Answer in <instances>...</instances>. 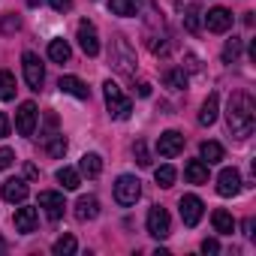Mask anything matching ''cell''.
<instances>
[{
  "label": "cell",
  "instance_id": "1",
  "mask_svg": "<svg viewBox=\"0 0 256 256\" xmlns=\"http://www.w3.org/2000/svg\"><path fill=\"white\" fill-rule=\"evenodd\" d=\"M226 124H229V130L232 136H250L253 133V126H256V106L250 100V94L244 90H235L229 96V108H226Z\"/></svg>",
  "mask_w": 256,
  "mask_h": 256
},
{
  "label": "cell",
  "instance_id": "2",
  "mask_svg": "<svg viewBox=\"0 0 256 256\" xmlns=\"http://www.w3.org/2000/svg\"><path fill=\"white\" fill-rule=\"evenodd\" d=\"M112 66L120 72V76H136V52L130 48V42H126L124 36H118L112 42V54H108Z\"/></svg>",
  "mask_w": 256,
  "mask_h": 256
},
{
  "label": "cell",
  "instance_id": "3",
  "mask_svg": "<svg viewBox=\"0 0 256 256\" xmlns=\"http://www.w3.org/2000/svg\"><path fill=\"white\" fill-rule=\"evenodd\" d=\"M102 94H106V108H108L112 118H118V120H126V118H130L133 102H130V96H124V94H120V88H118L112 78L102 84Z\"/></svg>",
  "mask_w": 256,
  "mask_h": 256
},
{
  "label": "cell",
  "instance_id": "4",
  "mask_svg": "<svg viewBox=\"0 0 256 256\" xmlns=\"http://www.w3.org/2000/svg\"><path fill=\"white\" fill-rule=\"evenodd\" d=\"M139 196H142V181L136 175H120L114 181V202L118 205H124V208L126 205H136Z\"/></svg>",
  "mask_w": 256,
  "mask_h": 256
},
{
  "label": "cell",
  "instance_id": "5",
  "mask_svg": "<svg viewBox=\"0 0 256 256\" xmlns=\"http://www.w3.org/2000/svg\"><path fill=\"white\" fill-rule=\"evenodd\" d=\"M22 66H24V82L30 84V90H40L42 82H46V70H42L40 58H36L34 52H24V54H22Z\"/></svg>",
  "mask_w": 256,
  "mask_h": 256
},
{
  "label": "cell",
  "instance_id": "6",
  "mask_svg": "<svg viewBox=\"0 0 256 256\" xmlns=\"http://www.w3.org/2000/svg\"><path fill=\"white\" fill-rule=\"evenodd\" d=\"M36 118H40V112H36L34 102H22L18 106V112H16V130H18V136H34Z\"/></svg>",
  "mask_w": 256,
  "mask_h": 256
},
{
  "label": "cell",
  "instance_id": "7",
  "mask_svg": "<svg viewBox=\"0 0 256 256\" xmlns=\"http://www.w3.org/2000/svg\"><path fill=\"white\" fill-rule=\"evenodd\" d=\"M178 208H181V220H184V226H190V229H193V226L202 220V214H205V205H202L199 196H181Z\"/></svg>",
  "mask_w": 256,
  "mask_h": 256
},
{
  "label": "cell",
  "instance_id": "8",
  "mask_svg": "<svg viewBox=\"0 0 256 256\" xmlns=\"http://www.w3.org/2000/svg\"><path fill=\"white\" fill-rule=\"evenodd\" d=\"M148 232H151L154 238H169L172 223H169V211H166V208L154 205V208L148 211Z\"/></svg>",
  "mask_w": 256,
  "mask_h": 256
},
{
  "label": "cell",
  "instance_id": "9",
  "mask_svg": "<svg viewBox=\"0 0 256 256\" xmlns=\"http://www.w3.org/2000/svg\"><path fill=\"white\" fill-rule=\"evenodd\" d=\"M40 208L46 211L48 220H60V217H64V208H66L64 193H58V190H46V193H40Z\"/></svg>",
  "mask_w": 256,
  "mask_h": 256
},
{
  "label": "cell",
  "instance_id": "10",
  "mask_svg": "<svg viewBox=\"0 0 256 256\" xmlns=\"http://www.w3.org/2000/svg\"><path fill=\"white\" fill-rule=\"evenodd\" d=\"M76 36H78V46H82V52H84L88 58H96V54H100V36H96V28H94L90 22H82Z\"/></svg>",
  "mask_w": 256,
  "mask_h": 256
},
{
  "label": "cell",
  "instance_id": "11",
  "mask_svg": "<svg viewBox=\"0 0 256 256\" xmlns=\"http://www.w3.org/2000/svg\"><path fill=\"white\" fill-rule=\"evenodd\" d=\"M184 151V136L178 130H166L160 139H157V154L160 157H178Z\"/></svg>",
  "mask_w": 256,
  "mask_h": 256
},
{
  "label": "cell",
  "instance_id": "12",
  "mask_svg": "<svg viewBox=\"0 0 256 256\" xmlns=\"http://www.w3.org/2000/svg\"><path fill=\"white\" fill-rule=\"evenodd\" d=\"M217 193L226 196V199L241 193V175H238V169H223L217 175Z\"/></svg>",
  "mask_w": 256,
  "mask_h": 256
},
{
  "label": "cell",
  "instance_id": "13",
  "mask_svg": "<svg viewBox=\"0 0 256 256\" xmlns=\"http://www.w3.org/2000/svg\"><path fill=\"white\" fill-rule=\"evenodd\" d=\"M205 24H208L211 34H226V30L232 28V12L223 10V6H214V10L205 16Z\"/></svg>",
  "mask_w": 256,
  "mask_h": 256
},
{
  "label": "cell",
  "instance_id": "14",
  "mask_svg": "<svg viewBox=\"0 0 256 256\" xmlns=\"http://www.w3.org/2000/svg\"><path fill=\"white\" fill-rule=\"evenodd\" d=\"M58 88H60L64 94L76 96V100H90V90H88V84H84L82 78H76V76H60Z\"/></svg>",
  "mask_w": 256,
  "mask_h": 256
},
{
  "label": "cell",
  "instance_id": "15",
  "mask_svg": "<svg viewBox=\"0 0 256 256\" xmlns=\"http://www.w3.org/2000/svg\"><path fill=\"white\" fill-rule=\"evenodd\" d=\"M96 214H100V199L96 196H78V202H76V220L88 223Z\"/></svg>",
  "mask_w": 256,
  "mask_h": 256
},
{
  "label": "cell",
  "instance_id": "16",
  "mask_svg": "<svg viewBox=\"0 0 256 256\" xmlns=\"http://www.w3.org/2000/svg\"><path fill=\"white\" fill-rule=\"evenodd\" d=\"M36 220H40L36 208H18V211H16V232L30 235V232L36 229Z\"/></svg>",
  "mask_w": 256,
  "mask_h": 256
},
{
  "label": "cell",
  "instance_id": "17",
  "mask_svg": "<svg viewBox=\"0 0 256 256\" xmlns=\"http://www.w3.org/2000/svg\"><path fill=\"white\" fill-rule=\"evenodd\" d=\"M0 193H4V199H6V202H24L30 190H28V184H24L22 178H10Z\"/></svg>",
  "mask_w": 256,
  "mask_h": 256
},
{
  "label": "cell",
  "instance_id": "18",
  "mask_svg": "<svg viewBox=\"0 0 256 256\" xmlns=\"http://www.w3.org/2000/svg\"><path fill=\"white\" fill-rule=\"evenodd\" d=\"M102 172V157L100 154H84L78 160V175H88V178H100Z\"/></svg>",
  "mask_w": 256,
  "mask_h": 256
},
{
  "label": "cell",
  "instance_id": "19",
  "mask_svg": "<svg viewBox=\"0 0 256 256\" xmlns=\"http://www.w3.org/2000/svg\"><path fill=\"white\" fill-rule=\"evenodd\" d=\"M184 178H187L190 184H205V181H208V166H205L202 160H190V163L184 166Z\"/></svg>",
  "mask_w": 256,
  "mask_h": 256
},
{
  "label": "cell",
  "instance_id": "20",
  "mask_svg": "<svg viewBox=\"0 0 256 256\" xmlns=\"http://www.w3.org/2000/svg\"><path fill=\"white\" fill-rule=\"evenodd\" d=\"M163 84L172 88V90H184V88H187V72H184L181 66H169V70L163 72Z\"/></svg>",
  "mask_w": 256,
  "mask_h": 256
},
{
  "label": "cell",
  "instance_id": "21",
  "mask_svg": "<svg viewBox=\"0 0 256 256\" xmlns=\"http://www.w3.org/2000/svg\"><path fill=\"white\" fill-rule=\"evenodd\" d=\"M211 223H214V229H217L220 235H232V232H235V220H232V214L223 211V208H217V211L211 214Z\"/></svg>",
  "mask_w": 256,
  "mask_h": 256
},
{
  "label": "cell",
  "instance_id": "22",
  "mask_svg": "<svg viewBox=\"0 0 256 256\" xmlns=\"http://www.w3.org/2000/svg\"><path fill=\"white\" fill-rule=\"evenodd\" d=\"M214 120H217V94H208V100L199 108V124L202 126H211Z\"/></svg>",
  "mask_w": 256,
  "mask_h": 256
},
{
  "label": "cell",
  "instance_id": "23",
  "mask_svg": "<svg viewBox=\"0 0 256 256\" xmlns=\"http://www.w3.org/2000/svg\"><path fill=\"white\" fill-rule=\"evenodd\" d=\"M199 154H202V163H205V166H214V163L223 160V145H220V142H202Z\"/></svg>",
  "mask_w": 256,
  "mask_h": 256
},
{
  "label": "cell",
  "instance_id": "24",
  "mask_svg": "<svg viewBox=\"0 0 256 256\" xmlns=\"http://www.w3.org/2000/svg\"><path fill=\"white\" fill-rule=\"evenodd\" d=\"M184 28H187V34H199L202 30V12H199L196 4L184 6Z\"/></svg>",
  "mask_w": 256,
  "mask_h": 256
},
{
  "label": "cell",
  "instance_id": "25",
  "mask_svg": "<svg viewBox=\"0 0 256 256\" xmlns=\"http://www.w3.org/2000/svg\"><path fill=\"white\" fill-rule=\"evenodd\" d=\"M70 54H72V52H70V42H66V40H52V42H48V58H52L54 64H66Z\"/></svg>",
  "mask_w": 256,
  "mask_h": 256
},
{
  "label": "cell",
  "instance_id": "26",
  "mask_svg": "<svg viewBox=\"0 0 256 256\" xmlns=\"http://www.w3.org/2000/svg\"><path fill=\"white\" fill-rule=\"evenodd\" d=\"M42 142H46V151H48V157H58V160H60V157L66 154V139H64L60 133H52V136H46Z\"/></svg>",
  "mask_w": 256,
  "mask_h": 256
},
{
  "label": "cell",
  "instance_id": "27",
  "mask_svg": "<svg viewBox=\"0 0 256 256\" xmlns=\"http://www.w3.org/2000/svg\"><path fill=\"white\" fill-rule=\"evenodd\" d=\"M58 181L64 184V190H78V184H82V175H78V169H70V166H64V169H58Z\"/></svg>",
  "mask_w": 256,
  "mask_h": 256
},
{
  "label": "cell",
  "instance_id": "28",
  "mask_svg": "<svg viewBox=\"0 0 256 256\" xmlns=\"http://www.w3.org/2000/svg\"><path fill=\"white\" fill-rule=\"evenodd\" d=\"M0 100H16V76L6 70H0Z\"/></svg>",
  "mask_w": 256,
  "mask_h": 256
},
{
  "label": "cell",
  "instance_id": "29",
  "mask_svg": "<svg viewBox=\"0 0 256 256\" xmlns=\"http://www.w3.org/2000/svg\"><path fill=\"white\" fill-rule=\"evenodd\" d=\"M108 10L120 18H130L136 16V0H108Z\"/></svg>",
  "mask_w": 256,
  "mask_h": 256
},
{
  "label": "cell",
  "instance_id": "30",
  "mask_svg": "<svg viewBox=\"0 0 256 256\" xmlns=\"http://www.w3.org/2000/svg\"><path fill=\"white\" fill-rule=\"evenodd\" d=\"M76 250H78V244H76L72 235H60V238L54 241V253H58V256H72Z\"/></svg>",
  "mask_w": 256,
  "mask_h": 256
},
{
  "label": "cell",
  "instance_id": "31",
  "mask_svg": "<svg viewBox=\"0 0 256 256\" xmlns=\"http://www.w3.org/2000/svg\"><path fill=\"white\" fill-rule=\"evenodd\" d=\"M241 46H244V42L232 36V40H229V42L223 46V64H235V60L241 58Z\"/></svg>",
  "mask_w": 256,
  "mask_h": 256
},
{
  "label": "cell",
  "instance_id": "32",
  "mask_svg": "<svg viewBox=\"0 0 256 256\" xmlns=\"http://www.w3.org/2000/svg\"><path fill=\"white\" fill-rule=\"evenodd\" d=\"M154 178H157L160 187H172V184H175V169H172V166H160V169L154 172Z\"/></svg>",
  "mask_w": 256,
  "mask_h": 256
},
{
  "label": "cell",
  "instance_id": "33",
  "mask_svg": "<svg viewBox=\"0 0 256 256\" xmlns=\"http://www.w3.org/2000/svg\"><path fill=\"white\" fill-rule=\"evenodd\" d=\"M18 28H22V18L16 12H6L4 18H0V30H4V34H16Z\"/></svg>",
  "mask_w": 256,
  "mask_h": 256
},
{
  "label": "cell",
  "instance_id": "34",
  "mask_svg": "<svg viewBox=\"0 0 256 256\" xmlns=\"http://www.w3.org/2000/svg\"><path fill=\"white\" fill-rule=\"evenodd\" d=\"M133 154H136V163H139V166H151V157H148V145H145L142 139L133 145Z\"/></svg>",
  "mask_w": 256,
  "mask_h": 256
},
{
  "label": "cell",
  "instance_id": "35",
  "mask_svg": "<svg viewBox=\"0 0 256 256\" xmlns=\"http://www.w3.org/2000/svg\"><path fill=\"white\" fill-rule=\"evenodd\" d=\"M12 160H16L12 148H0V169H10V166H12Z\"/></svg>",
  "mask_w": 256,
  "mask_h": 256
},
{
  "label": "cell",
  "instance_id": "36",
  "mask_svg": "<svg viewBox=\"0 0 256 256\" xmlns=\"http://www.w3.org/2000/svg\"><path fill=\"white\" fill-rule=\"evenodd\" d=\"M202 253H208V256L220 253V244H217V238H205V241H202Z\"/></svg>",
  "mask_w": 256,
  "mask_h": 256
},
{
  "label": "cell",
  "instance_id": "37",
  "mask_svg": "<svg viewBox=\"0 0 256 256\" xmlns=\"http://www.w3.org/2000/svg\"><path fill=\"white\" fill-rule=\"evenodd\" d=\"M48 4H52L54 12H66V10L72 6V0H48Z\"/></svg>",
  "mask_w": 256,
  "mask_h": 256
},
{
  "label": "cell",
  "instance_id": "38",
  "mask_svg": "<svg viewBox=\"0 0 256 256\" xmlns=\"http://www.w3.org/2000/svg\"><path fill=\"white\" fill-rule=\"evenodd\" d=\"M4 136H10V120H6L4 112H0V139H4Z\"/></svg>",
  "mask_w": 256,
  "mask_h": 256
},
{
  "label": "cell",
  "instance_id": "39",
  "mask_svg": "<svg viewBox=\"0 0 256 256\" xmlns=\"http://www.w3.org/2000/svg\"><path fill=\"white\" fill-rule=\"evenodd\" d=\"M253 229H256V220H253V217H247V220H244V235H247V238H253Z\"/></svg>",
  "mask_w": 256,
  "mask_h": 256
},
{
  "label": "cell",
  "instance_id": "40",
  "mask_svg": "<svg viewBox=\"0 0 256 256\" xmlns=\"http://www.w3.org/2000/svg\"><path fill=\"white\" fill-rule=\"evenodd\" d=\"M136 94H139V96H148V94H151V84H148V82H139V84H136Z\"/></svg>",
  "mask_w": 256,
  "mask_h": 256
},
{
  "label": "cell",
  "instance_id": "41",
  "mask_svg": "<svg viewBox=\"0 0 256 256\" xmlns=\"http://www.w3.org/2000/svg\"><path fill=\"white\" fill-rule=\"evenodd\" d=\"M187 66H190V70H199V58H196V54H187Z\"/></svg>",
  "mask_w": 256,
  "mask_h": 256
},
{
  "label": "cell",
  "instance_id": "42",
  "mask_svg": "<svg viewBox=\"0 0 256 256\" xmlns=\"http://www.w3.org/2000/svg\"><path fill=\"white\" fill-rule=\"evenodd\" d=\"M42 4V0H28V6H40Z\"/></svg>",
  "mask_w": 256,
  "mask_h": 256
}]
</instances>
